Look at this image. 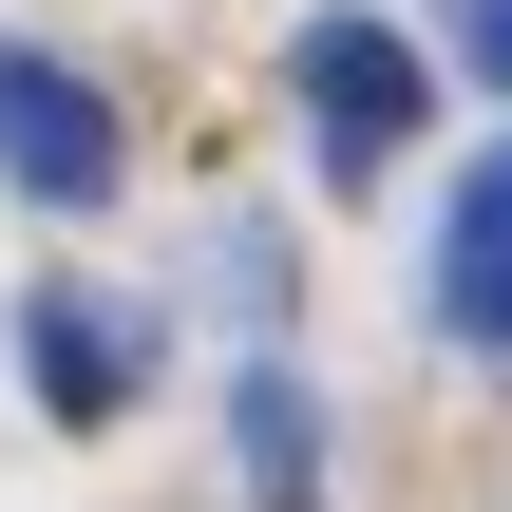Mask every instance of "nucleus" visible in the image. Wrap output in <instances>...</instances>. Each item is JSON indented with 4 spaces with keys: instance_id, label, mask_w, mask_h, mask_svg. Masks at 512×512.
<instances>
[{
    "instance_id": "nucleus-1",
    "label": "nucleus",
    "mask_w": 512,
    "mask_h": 512,
    "mask_svg": "<svg viewBox=\"0 0 512 512\" xmlns=\"http://www.w3.org/2000/svg\"><path fill=\"white\" fill-rule=\"evenodd\" d=\"M285 95H304V152H323L342 190H380L399 133H418V38H399V19H304V38H285Z\"/></svg>"
},
{
    "instance_id": "nucleus-2",
    "label": "nucleus",
    "mask_w": 512,
    "mask_h": 512,
    "mask_svg": "<svg viewBox=\"0 0 512 512\" xmlns=\"http://www.w3.org/2000/svg\"><path fill=\"white\" fill-rule=\"evenodd\" d=\"M114 171H133V133H114V95L76 76V57H38V38H0V190L19 209H114Z\"/></svg>"
},
{
    "instance_id": "nucleus-3",
    "label": "nucleus",
    "mask_w": 512,
    "mask_h": 512,
    "mask_svg": "<svg viewBox=\"0 0 512 512\" xmlns=\"http://www.w3.org/2000/svg\"><path fill=\"white\" fill-rule=\"evenodd\" d=\"M437 323L512 361V152H475V171H456V209H437Z\"/></svg>"
},
{
    "instance_id": "nucleus-4",
    "label": "nucleus",
    "mask_w": 512,
    "mask_h": 512,
    "mask_svg": "<svg viewBox=\"0 0 512 512\" xmlns=\"http://www.w3.org/2000/svg\"><path fill=\"white\" fill-rule=\"evenodd\" d=\"M228 475H247L266 512H323V399H304L285 361H247V380H228Z\"/></svg>"
},
{
    "instance_id": "nucleus-5",
    "label": "nucleus",
    "mask_w": 512,
    "mask_h": 512,
    "mask_svg": "<svg viewBox=\"0 0 512 512\" xmlns=\"http://www.w3.org/2000/svg\"><path fill=\"white\" fill-rule=\"evenodd\" d=\"M19 361H38L57 418H114L133 399V323H95V304H19Z\"/></svg>"
},
{
    "instance_id": "nucleus-6",
    "label": "nucleus",
    "mask_w": 512,
    "mask_h": 512,
    "mask_svg": "<svg viewBox=\"0 0 512 512\" xmlns=\"http://www.w3.org/2000/svg\"><path fill=\"white\" fill-rule=\"evenodd\" d=\"M456 57H475V76L512 95V0H456Z\"/></svg>"
}]
</instances>
